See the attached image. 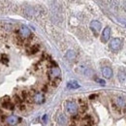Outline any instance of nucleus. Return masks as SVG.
Returning a JSON list of instances; mask_svg holds the SVG:
<instances>
[{"label": "nucleus", "mask_w": 126, "mask_h": 126, "mask_svg": "<svg viewBox=\"0 0 126 126\" xmlns=\"http://www.w3.org/2000/svg\"><path fill=\"white\" fill-rule=\"evenodd\" d=\"M66 110L71 114H76L78 111V106L75 102H67L66 104Z\"/></svg>", "instance_id": "nucleus-1"}, {"label": "nucleus", "mask_w": 126, "mask_h": 126, "mask_svg": "<svg viewBox=\"0 0 126 126\" xmlns=\"http://www.w3.org/2000/svg\"><path fill=\"white\" fill-rule=\"evenodd\" d=\"M110 47L112 50H118L121 47V40L119 38H114L110 41Z\"/></svg>", "instance_id": "nucleus-2"}, {"label": "nucleus", "mask_w": 126, "mask_h": 126, "mask_svg": "<svg viewBox=\"0 0 126 126\" xmlns=\"http://www.w3.org/2000/svg\"><path fill=\"white\" fill-rule=\"evenodd\" d=\"M90 27H91V29L97 34L98 32L101 30L102 25H101V22H99L98 20H92L91 23H90Z\"/></svg>", "instance_id": "nucleus-3"}, {"label": "nucleus", "mask_w": 126, "mask_h": 126, "mask_svg": "<svg viewBox=\"0 0 126 126\" xmlns=\"http://www.w3.org/2000/svg\"><path fill=\"white\" fill-rule=\"evenodd\" d=\"M102 75L105 78H107V79L111 78V76H112V70H111V68L110 67H104L102 69Z\"/></svg>", "instance_id": "nucleus-4"}, {"label": "nucleus", "mask_w": 126, "mask_h": 126, "mask_svg": "<svg viewBox=\"0 0 126 126\" xmlns=\"http://www.w3.org/2000/svg\"><path fill=\"white\" fill-rule=\"evenodd\" d=\"M110 27H106L103 30V33H102V41L103 42H107L110 39Z\"/></svg>", "instance_id": "nucleus-5"}, {"label": "nucleus", "mask_w": 126, "mask_h": 126, "mask_svg": "<svg viewBox=\"0 0 126 126\" xmlns=\"http://www.w3.org/2000/svg\"><path fill=\"white\" fill-rule=\"evenodd\" d=\"M49 74H50L51 77H53V78H57V77H59V76L61 75V71H60V69H59L58 67H53V68L50 69Z\"/></svg>", "instance_id": "nucleus-6"}, {"label": "nucleus", "mask_w": 126, "mask_h": 126, "mask_svg": "<svg viewBox=\"0 0 126 126\" xmlns=\"http://www.w3.org/2000/svg\"><path fill=\"white\" fill-rule=\"evenodd\" d=\"M33 101L36 104H42L44 102V95L42 93H36L33 97Z\"/></svg>", "instance_id": "nucleus-7"}, {"label": "nucleus", "mask_w": 126, "mask_h": 126, "mask_svg": "<svg viewBox=\"0 0 126 126\" xmlns=\"http://www.w3.org/2000/svg\"><path fill=\"white\" fill-rule=\"evenodd\" d=\"M19 33H20V35H21L22 37L27 38V37L30 35V30H29V28L26 27V26H21L20 29H19Z\"/></svg>", "instance_id": "nucleus-8"}, {"label": "nucleus", "mask_w": 126, "mask_h": 126, "mask_svg": "<svg viewBox=\"0 0 126 126\" xmlns=\"http://www.w3.org/2000/svg\"><path fill=\"white\" fill-rule=\"evenodd\" d=\"M118 79L121 83H125L126 82V71L125 70H119L118 72Z\"/></svg>", "instance_id": "nucleus-9"}, {"label": "nucleus", "mask_w": 126, "mask_h": 126, "mask_svg": "<svg viewBox=\"0 0 126 126\" xmlns=\"http://www.w3.org/2000/svg\"><path fill=\"white\" fill-rule=\"evenodd\" d=\"M18 121V118L16 117V115H10L8 118H7V123L9 125H16Z\"/></svg>", "instance_id": "nucleus-10"}, {"label": "nucleus", "mask_w": 126, "mask_h": 126, "mask_svg": "<svg viewBox=\"0 0 126 126\" xmlns=\"http://www.w3.org/2000/svg\"><path fill=\"white\" fill-rule=\"evenodd\" d=\"M67 87L69 89H77V88L79 87V84L77 81H75V80H71V81H69L67 83Z\"/></svg>", "instance_id": "nucleus-11"}, {"label": "nucleus", "mask_w": 126, "mask_h": 126, "mask_svg": "<svg viewBox=\"0 0 126 126\" xmlns=\"http://www.w3.org/2000/svg\"><path fill=\"white\" fill-rule=\"evenodd\" d=\"M116 104L119 107H125L126 106V99L123 97H118L116 99Z\"/></svg>", "instance_id": "nucleus-12"}, {"label": "nucleus", "mask_w": 126, "mask_h": 126, "mask_svg": "<svg viewBox=\"0 0 126 126\" xmlns=\"http://www.w3.org/2000/svg\"><path fill=\"white\" fill-rule=\"evenodd\" d=\"M75 56H76V54H75L74 50H68V52L66 53V57H67L69 60L74 59V58H75Z\"/></svg>", "instance_id": "nucleus-13"}, {"label": "nucleus", "mask_w": 126, "mask_h": 126, "mask_svg": "<svg viewBox=\"0 0 126 126\" xmlns=\"http://www.w3.org/2000/svg\"><path fill=\"white\" fill-rule=\"evenodd\" d=\"M58 121H59V123H61L62 125H64V124L66 123V117H65L64 114H60V115L58 116Z\"/></svg>", "instance_id": "nucleus-14"}, {"label": "nucleus", "mask_w": 126, "mask_h": 126, "mask_svg": "<svg viewBox=\"0 0 126 126\" xmlns=\"http://www.w3.org/2000/svg\"><path fill=\"white\" fill-rule=\"evenodd\" d=\"M2 59H1V61L4 63H7L8 62V57L6 56V55H2V57H1Z\"/></svg>", "instance_id": "nucleus-15"}, {"label": "nucleus", "mask_w": 126, "mask_h": 126, "mask_svg": "<svg viewBox=\"0 0 126 126\" xmlns=\"http://www.w3.org/2000/svg\"><path fill=\"white\" fill-rule=\"evenodd\" d=\"M97 81L100 83V84H102V85H105V80L104 79H97Z\"/></svg>", "instance_id": "nucleus-16"}, {"label": "nucleus", "mask_w": 126, "mask_h": 126, "mask_svg": "<svg viewBox=\"0 0 126 126\" xmlns=\"http://www.w3.org/2000/svg\"><path fill=\"white\" fill-rule=\"evenodd\" d=\"M47 115L45 114V115L43 116V121H44V122H47Z\"/></svg>", "instance_id": "nucleus-17"}, {"label": "nucleus", "mask_w": 126, "mask_h": 126, "mask_svg": "<svg viewBox=\"0 0 126 126\" xmlns=\"http://www.w3.org/2000/svg\"><path fill=\"white\" fill-rule=\"evenodd\" d=\"M15 100H16V103H20V98H19V97L16 96V97H15Z\"/></svg>", "instance_id": "nucleus-18"}, {"label": "nucleus", "mask_w": 126, "mask_h": 126, "mask_svg": "<svg viewBox=\"0 0 126 126\" xmlns=\"http://www.w3.org/2000/svg\"><path fill=\"white\" fill-rule=\"evenodd\" d=\"M96 96H97V95H95V94L90 95V96H89V99H94V98H95V97H96Z\"/></svg>", "instance_id": "nucleus-19"}]
</instances>
